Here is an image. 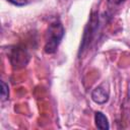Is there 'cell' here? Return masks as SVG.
<instances>
[{
  "instance_id": "1",
  "label": "cell",
  "mask_w": 130,
  "mask_h": 130,
  "mask_svg": "<svg viewBox=\"0 0 130 130\" xmlns=\"http://www.w3.org/2000/svg\"><path fill=\"white\" fill-rule=\"evenodd\" d=\"M64 37V27L59 21H54L49 24L46 37L44 51L47 54H53L57 51L62 39Z\"/></svg>"
},
{
  "instance_id": "2",
  "label": "cell",
  "mask_w": 130,
  "mask_h": 130,
  "mask_svg": "<svg viewBox=\"0 0 130 130\" xmlns=\"http://www.w3.org/2000/svg\"><path fill=\"white\" fill-rule=\"evenodd\" d=\"M98 26H99V15H98V13H92L90 15V18H89L87 25L84 28V32L82 36V40H81V44H80V48H79V52H78L79 57L88 48L91 40L94 37V34L98 29Z\"/></svg>"
},
{
  "instance_id": "3",
  "label": "cell",
  "mask_w": 130,
  "mask_h": 130,
  "mask_svg": "<svg viewBox=\"0 0 130 130\" xmlns=\"http://www.w3.org/2000/svg\"><path fill=\"white\" fill-rule=\"evenodd\" d=\"M10 59H11V62H12L13 66H17V67L20 66L21 67V66H24L27 63L28 57H27L24 50L17 48V49L13 50Z\"/></svg>"
},
{
  "instance_id": "4",
  "label": "cell",
  "mask_w": 130,
  "mask_h": 130,
  "mask_svg": "<svg viewBox=\"0 0 130 130\" xmlns=\"http://www.w3.org/2000/svg\"><path fill=\"white\" fill-rule=\"evenodd\" d=\"M91 99L96 104H105L109 100V91L103 85L96 86L91 92Z\"/></svg>"
},
{
  "instance_id": "5",
  "label": "cell",
  "mask_w": 130,
  "mask_h": 130,
  "mask_svg": "<svg viewBox=\"0 0 130 130\" xmlns=\"http://www.w3.org/2000/svg\"><path fill=\"white\" fill-rule=\"evenodd\" d=\"M94 122H95V126L101 130H106V129L110 128V125H109V122H108V118L102 112H95V114H94Z\"/></svg>"
},
{
  "instance_id": "6",
  "label": "cell",
  "mask_w": 130,
  "mask_h": 130,
  "mask_svg": "<svg viewBox=\"0 0 130 130\" xmlns=\"http://www.w3.org/2000/svg\"><path fill=\"white\" fill-rule=\"evenodd\" d=\"M8 85L2 80L1 81V99L2 101H5L8 99V95H9V90H8Z\"/></svg>"
},
{
  "instance_id": "7",
  "label": "cell",
  "mask_w": 130,
  "mask_h": 130,
  "mask_svg": "<svg viewBox=\"0 0 130 130\" xmlns=\"http://www.w3.org/2000/svg\"><path fill=\"white\" fill-rule=\"evenodd\" d=\"M7 1H9L10 3H12L16 6H23L27 3V0H7Z\"/></svg>"
},
{
  "instance_id": "8",
  "label": "cell",
  "mask_w": 130,
  "mask_h": 130,
  "mask_svg": "<svg viewBox=\"0 0 130 130\" xmlns=\"http://www.w3.org/2000/svg\"><path fill=\"white\" fill-rule=\"evenodd\" d=\"M125 0H108L109 3L113 4V5H118V4H121L122 2H124Z\"/></svg>"
}]
</instances>
